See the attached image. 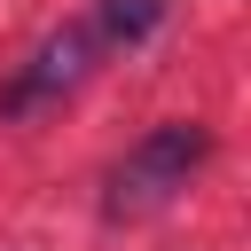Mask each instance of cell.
Instances as JSON below:
<instances>
[{"label":"cell","mask_w":251,"mask_h":251,"mask_svg":"<svg viewBox=\"0 0 251 251\" xmlns=\"http://www.w3.org/2000/svg\"><path fill=\"white\" fill-rule=\"evenodd\" d=\"M204 157H212V133H204V126H188V118L149 126V133L118 157V173H110V212L126 220V212H157V204H173V196L196 180Z\"/></svg>","instance_id":"cell-1"},{"label":"cell","mask_w":251,"mask_h":251,"mask_svg":"<svg viewBox=\"0 0 251 251\" xmlns=\"http://www.w3.org/2000/svg\"><path fill=\"white\" fill-rule=\"evenodd\" d=\"M157 24H165V0H102V8H94V31H102L110 47H141Z\"/></svg>","instance_id":"cell-3"},{"label":"cell","mask_w":251,"mask_h":251,"mask_svg":"<svg viewBox=\"0 0 251 251\" xmlns=\"http://www.w3.org/2000/svg\"><path fill=\"white\" fill-rule=\"evenodd\" d=\"M86 55H94V31H86V24H63V31H55V39H39V55L8 78L0 110H8V118H24V110H39V102L71 94V86L86 78Z\"/></svg>","instance_id":"cell-2"}]
</instances>
